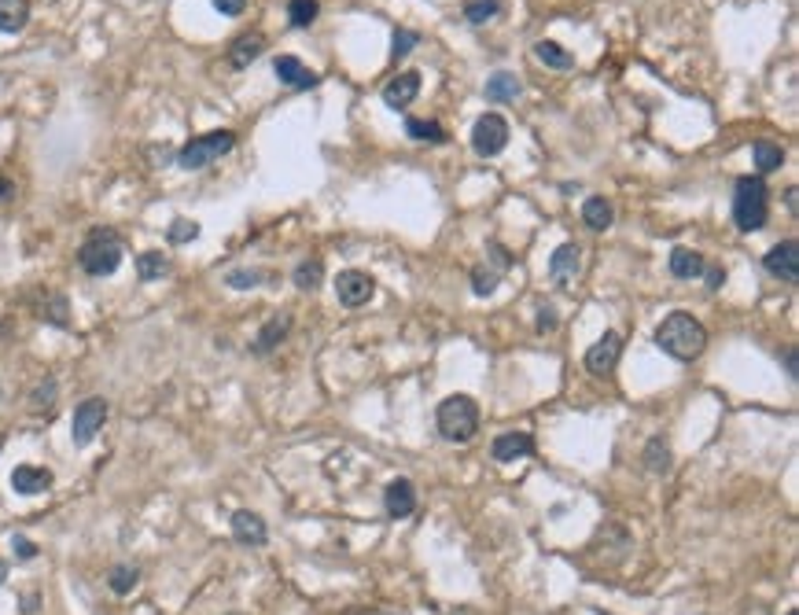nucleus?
Masks as SVG:
<instances>
[{
	"instance_id": "nucleus-1",
	"label": "nucleus",
	"mask_w": 799,
	"mask_h": 615,
	"mask_svg": "<svg viewBox=\"0 0 799 615\" xmlns=\"http://www.w3.org/2000/svg\"><path fill=\"white\" fill-rule=\"evenodd\" d=\"M656 347L678 361H693L708 347V328H703L693 314H667L656 328Z\"/></svg>"
},
{
	"instance_id": "nucleus-2",
	"label": "nucleus",
	"mask_w": 799,
	"mask_h": 615,
	"mask_svg": "<svg viewBox=\"0 0 799 615\" xmlns=\"http://www.w3.org/2000/svg\"><path fill=\"white\" fill-rule=\"evenodd\" d=\"M435 424H439V435L446 442H472L475 432H479V406H475V398H468V394H450V398H442V406L435 413Z\"/></svg>"
},
{
	"instance_id": "nucleus-3",
	"label": "nucleus",
	"mask_w": 799,
	"mask_h": 615,
	"mask_svg": "<svg viewBox=\"0 0 799 615\" xmlns=\"http://www.w3.org/2000/svg\"><path fill=\"white\" fill-rule=\"evenodd\" d=\"M122 251H126V243L114 229H92L78 251V265L88 276H111L122 265Z\"/></svg>"
},
{
	"instance_id": "nucleus-4",
	"label": "nucleus",
	"mask_w": 799,
	"mask_h": 615,
	"mask_svg": "<svg viewBox=\"0 0 799 615\" xmlns=\"http://www.w3.org/2000/svg\"><path fill=\"white\" fill-rule=\"evenodd\" d=\"M770 214V189L762 184V177H741L733 192V222L741 232H755L766 225Z\"/></svg>"
},
{
	"instance_id": "nucleus-5",
	"label": "nucleus",
	"mask_w": 799,
	"mask_h": 615,
	"mask_svg": "<svg viewBox=\"0 0 799 615\" xmlns=\"http://www.w3.org/2000/svg\"><path fill=\"white\" fill-rule=\"evenodd\" d=\"M236 147V133L232 130H214V133H199L177 151V166L184 170H203L210 163H218L222 156Z\"/></svg>"
},
{
	"instance_id": "nucleus-6",
	"label": "nucleus",
	"mask_w": 799,
	"mask_h": 615,
	"mask_svg": "<svg viewBox=\"0 0 799 615\" xmlns=\"http://www.w3.org/2000/svg\"><path fill=\"white\" fill-rule=\"evenodd\" d=\"M505 144H509V122L498 111L479 114L475 126H472V147H475V156L494 159V156H501V151H505Z\"/></svg>"
},
{
	"instance_id": "nucleus-7",
	"label": "nucleus",
	"mask_w": 799,
	"mask_h": 615,
	"mask_svg": "<svg viewBox=\"0 0 799 615\" xmlns=\"http://www.w3.org/2000/svg\"><path fill=\"white\" fill-rule=\"evenodd\" d=\"M107 420V402L104 398H85V402L74 409V420H71V435L78 446H88L92 439L100 435V427Z\"/></svg>"
},
{
	"instance_id": "nucleus-8",
	"label": "nucleus",
	"mask_w": 799,
	"mask_h": 615,
	"mask_svg": "<svg viewBox=\"0 0 799 615\" xmlns=\"http://www.w3.org/2000/svg\"><path fill=\"white\" fill-rule=\"evenodd\" d=\"M376 295V281L361 269H343L340 276H335V299H340L343 306H365L368 299Z\"/></svg>"
},
{
	"instance_id": "nucleus-9",
	"label": "nucleus",
	"mask_w": 799,
	"mask_h": 615,
	"mask_svg": "<svg viewBox=\"0 0 799 615\" xmlns=\"http://www.w3.org/2000/svg\"><path fill=\"white\" fill-rule=\"evenodd\" d=\"M623 358V335L619 332H604L601 340L586 350V368L593 376H611V368Z\"/></svg>"
},
{
	"instance_id": "nucleus-10",
	"label": "nucleus",
	"mask_w": 799,
	"mask_h": 615,
	"mask_svg": "<svg viewBox=\"0 0 799 615\" xmlns=\"http://www.w3.org/2000/svg\"><path fill=\"white\" fill-rule=\"evenodd\" d=\"M273 74L281 78V85H288V88H314L321 81V74H314L299 55H276L273 59Z\"/></svg>"
},
{
	"instance_id": "nucleus-11",
	"label": "nucleus",
	"mask_w": 799,
	"mask_h": 615,
	"mask_svg": "<svg viewBox=\"0 0 799 615\" xmlns=\"http://www.w3.org/2000/svg\"><path fill=\"white\" fill-rule=\"evenodd\" d=\"M416 92H420V74L416 71H402V74H394L383 85V104L391 111H406L416 100Z\"/></svg>"
},
{
	"instance_id": "nucleus-12",
	"label": "nucleus",
	"mask_w": 799,
	"mask_h": 615,
	"mask_svg": "<svg viewBox=\"0 0 799 615\" xmlns=\"http://www.w3.org/2000/svg\"><path fill=\"white\" fill-rule=\"evenodd\" d=\"M762 265L770 269L774 276H781V281H799V243L795 240L778 243V248L766 251Z\"/></svg>"
},
{
	"instance_id": "nucleus-13",
	"label": "nucleus",
	"mask_w": 799,
	"mask_h": 615,
	"mask_svg": "<svg viewBox=\"0 0 799 615\" xmlns=\"http://www.w3.org/2000/svg\"><path fill=\"white\" fill-rule=\"evenodd\" d=\"M383 509L394 519L413 516V509H416V486L409 479H391L387 490H383Z\"/></svg>"
},
{
	"instance_id": "nucleus-14",
	"label": "nucleus",
	"mask_w": 799,
	"mask_h": 615,
	"mask_svg": "<svg viewBox=\"0 0 799 615\" xmlns=\"http://www.w3.org/2000/svg\"><path fill=\"white\" fill-rule=\"evenodd\" d=\"M578 269H582V248H578V243H560V248L552 251V258H549L552 281H557V284H571L575 276H578Z\"/></svg>"
},
{
	"instance_id": "nucleus-15",
	"label": "nucleus",
	"mask_w": 799,
	"mask_h": 615,
	"mask_svg": "<svg viewBox=\"0 0 799 615\" xmlns=\"http://www.w3.org/2000/svg\"><path fill=\"white\" fill-rule=\"evenodd\" d=\"M531 450H534V439L527 432H505V435L494 439V446H490V453H494V460H501V465L531 457Z\"/></svg>"
},
{
	"instance_id": "nucleus-16",
	"label": "nucleus",
	"mask_w": 799,
	"mask_h": 615,
	"mask_svg": "<svg viewBox=\"0 0 799 615\" xmlns=\"http://www.w3.org/2000/svg\"><path fill=\"white\" fill-rule=\"evenodd\" d=\"M232 535L243 542V545H265V519L258 516V512H248V509H240V512H232Z\"/></svg>"
},
{
	"instance_id": "nucleus-17",
	"label": "nucleus",
	"mask_w": 799,
	"mask_h": 615,
	"mask_svg": "<svg viewBox=\"0 0 799 615\" xmlns=\"http://www.w3.org/2000/svg\"><path fill=\"white\" fill-rule=\"evenodd\" d=\"M12 486L19 490V494H45V490L52 486V472L38 468V465H19L12 472Z\"/></svg>"
},
{
	"instance_id": "nucleus-18",
	"label": "nucleus",
	"mask_w": 799,
	"mask_h": 615,
	"mask_svg": "<svg viewBox=\"0 0 799 615\" xmlns=\"http://www.w3.org/2000/svg\"><path fill=\"white\" fill-rule=\"evenodd\" d=\"M262 48H265V38H262V34H243V38H236V41L229 45V63H232L236 71L251 67L255 59L262 55Z\"/></svg>"
},
{
	"instance_id": "nucleus-19",
	"label": "nucleus",
	"mask_w": 799,
	"mask_h": 615,
	"mask_svg": "<svg viewBox=\"0 0 799 615\" xmlns=\"http://www.w3.org/2000/svg\"><path fill=\"white\" fill-rule=\"evenodd\" d=\"M703 269H708V262H703L700 251H689V248H674L670 251V273L678 276V281H696Z\"/></svg>"
},
{
	"instance_id": "nucleus-20",
	"label": "nucleus",
	"mask_w": 799,
	"mask_h": 615,
	"mask_svg": "<svg viewBox=\"0 0 799 615\" xmlns=\"http://www.w3.org/2000/svg\"><path fill=\"white\" fill-rule=\"evenodd\" d=\"M29 22V0H0V34H19Z\"/></svg>"
},
{
	"instance_id": "nucleus-21",
	"label": "nucleus",
	"mask_w": 799,
	"mask_h": 615,
	"mask_svg": "<svg viewBox=\"0 0 799 615\" xmlns=\"http://www.w3.org/2000/svg\"><path fill=\"white\" fill-rule=\"evenodd\" d=\"M288 328H291V317H273V321H265L262 332H258V340H255V354H269V350H276V347L284 343Z\"/></svg>"
},
{
	"instance_id": "nucleus-22",
	"label": "nucleus",
	"mask_w": 799,
	"mask_h": 615,
	"mask_svg": "<svg viewBox=\"0 0 799 615\" xmlns=\"http://www.w3.org/2000/svg\"><path fill=\"white\" fill-rule=\"evenodd\" d=\"M519 78L516 74H509V71H501V74H494L486 81V100L490 104H509V100H516L519 97Z\"/></svg>"
},
{
	"instance_id": "nucleus-23",
	"label": "nucleus",
	"mask_w": 799,
	"mask_h": 615,
	"mask_svg": "<svg viewBox=\"0 0 799 615\" xmlns=\"http://www.w3.org/2000/svg\"><path fill=\"white\" fill-rule=\"evenodd\" d=\"M611 218H616V210H611V203L604 196H590L586 203H582V222H586L590 229L604 232L611 225Z\"/></svg>"
},
{
	"instance_id": "nucleus-24",
	"label": "nucleus",
	"mask_w": 799,
	"mask_h": 615,
	"mask_svg": "<svg viewBox=\"0 0 799 615\" xmlns=\"http://www.w3.org/2000/svg\"><path fill=\"white\" fill-rule=\"evenodd\" d=\"M752 156H755V170H759V177H762V173H774V170L785 166V151H781V144H774V140H755Z\"/></svg>"
},
{
	"instance_id": "nucleus-25",
	"label": "nucleus",
	"mask_w": 799,
	"mask_h": 615,
	"mask_svg": "<svg viewBox=\"0 0 799 615\" xmlns=\"http://www.w3.org/2000/svg\"><path fill=\"white\" fill-rule=\"evenodd\" d=\"M291 281H295L299 291H317L321 281H324V262L321 258H302L291 273Z\"/></svg>"
},
{
	"instance_id": "nucleus-26",
	"label": "nucleus",
	"mask_w": 799,
	"mask_h": 615,
	"mask_svg": "<svg viewBox=\"0 0 799 615\" xmlns=\"http://www.w3.org/2000/svg\"><path fill=\"white\" fill-rule=\"evenodd\" d=\"M534 55L542 59L545 67H552V71H571L575 67V55L568 48H560L557 41H538L534 45Z\"/></svg>"
},
{
	"instance_id": "nucleus-27",
	"label": "nucleus",
	"mask_w": 799,
	"mask_h": 615,
	"mask_svg": "<svg viewBox=\"0 0 799 615\" xmlns=\"http://www.w3.org/2000/svg\"><path fill=\"white\" fill-rule=\"evenodd\" d=\"M170 273V258L163 255V251H144L140 258H137V276L140 281H163V276Z\"/></svg>"
},
{
	"instance_id": "nucleus-28",
	"label": "nucleus",
	"mask_w": 799,
	"mask_h": 615,
	"mask_svg": "<svg viewBox=\"0 0 799 615\" xmlns=\"http://www.w3.org/2000/svg\"><path fill=\"white\" fill-rule=\"evenodd\" d=\"M406 133L413 140H427V144H446L450 140L439 122H427V118H406Z\"/></svg>"
},
{
	"instance_id": "nucleus-29",
	"label": "nucleus",
	"mask_w": 799,
	"mask_h": 615,
	"mask_svg": "<svg viewBox=\"0 0 799 615\" xmlns=\"http://www.w3.org/2000/svg\"><path fill=\"white\" fill-rule=\"evenodd\" d=\"M317 12H321L317 0H288V22H291L295 29L314 26V22H317Z\"/></svg>"
},
{
	"instance_id": "nucleus-30",
	"label": "nucleus",
	"mask_w": 799,
	"mask_h": 615,
	"mask_svg": "<svg viewBox=\"0 0 799 615\" xmlns=\"http://www.w3.org/2000/svg\"><path fill=\"white\" fill-rule=\"evenodd\" d=\"M498 12H501V0H468V4H465V19H468L472 26L490 22Z\"/></svg>"
},
{
	"instance_id": "nucleus-31",
	"label": "nucleus",
	"mask_w": 799,
	"mask_h": 615,
	"mask_svg": "<svg viewBox=\"0 0 799 615\" xmlns=\"http://www.w3.org/2000/svg\"><path fill=\"white\" fill-rule=\"evenodd\" d=\"M644 457H649V460H644V465H649V472H667L670 468V446L660 435L649 446H644Z\"/></svg>"
},
{
	"instance_id": "nucleus-32",
	"label": "nucleus",
	"mask_w": 799,
	"mask_h": 615,
	"mask_svg": "<svg viewBox=\"0 0 799 615\" xmlns=\"http://www.w3.org/2000/svg\"><path fill=\"white\" fill-rule=\"evenodd\" d=\"M41 317H45L48 324H59V328H67V324H71V314H67V299H63V295H48V302L41 306Z\"/></svg>"
},
{
	"instance_id": "nucleus-33",
	"label": "nucleus",
	"mask_w": 799,
	"mask_h": 615,
	"mask_svg": "<svg viewBox=\"0 0 799 615\" xmlns=\"http://www.w3.org/2000/svg\"><path fill=\"white\" fill-rule=\"evenodd\" d=\"M420 45V34L416 29H394V45H391V55L394 59H406L413 48Z\"/></svg>"
},
{
	"instance_id": "nucleus-34",
	"label": "nucleus",
	"mask_w": 799,
	"mask_h": 615,
	"mask_svg": "<svg viewBox=\"0 0 799 615\" xmlns=\"http://www.w3.org/2000/svg\"><path fill=\"white\" fill-rule=\"evenodd\" d=\"M262 276H265V273H258V269H232V273L225 276V284L236 288V291H243V288H258V284H262Z\"/></svg>"
},
{
	"instance_id": "nucleus-35",
	"label": "nucleus",
	"mask_w": 799,
	"mask_h": 615,
	"mask_svg": "<svg viewBox=\"0 0 799 615\" xmlns=\"http://www.w3.org/2000/svg\"><path fill=\"white\" fill-rule=\"evenodd\" d=\"M107 582H111V590H114V594H130V590L137 586V582H140V575H137V568H114Z\"/></svg>"
},
{
	"instance_id": "nucleus-36",
	"label": "nucleus",
	"mask_w": 799,
	"mask_h": 615,
	"mask_svg": "<svg viewBox=\"0 0 799 615\" xmlns=\"http://www.w3.org/2000/svg\"><path fill=\"white\" fill-rule=\"evenodd\" d=\"M52 402H55V380H45L34 394H29V409H34V413L52 409Z\"/></svg>"
},
{
	"instance_id": "nucleus-37",
	"label": "nucleus",
	"mask_w": 799,
	"mask_h": 615,
	"mask_svg": "<svg viewBox=\"0 0 799 615\" xmlns=\"http://www.w3.org/2000/svg\"><path fill=\"white\" fill-rule=\"evenodd\" d=\"M170 243H189V240H196L199 236V225L196 222H189V218H177L173 225H170Z\"/></svg>"
},
{
	"instance_id": "nucleus-38",
	"label": "nucleus",
	"mask_w": 799,
	"mask_h": 615,
	"mask_svg": "<svg viewBox=\"0 0 799 615\" xmlns=\"http://www.w3.org/2000/svg\"><path fill=\"white\" fill-rule=\"evenodd\" d=\"M472 291H475V295H494V291H498V273L475 269V273H472Z\"/></svg>"
},
{
	"instance_id": "nucleus-39",
	"label": "nucleus",
	"mask_w": 799,
	"mask_h": 615,
	"mask_svg": "<svg viewBox=\"0 0 799 615\" xmlns=\"http://www.w3.org/2000/svg\"><path fill=\"white\" fill-rule=\"evenodd\" d=\"M12 545H15V557H19V560H34V557H38V545L29 542V538H22V535H15Z\"/></svg>"
},
{
	"instance_id": "nucleus-40",
	"label": "nucleus",
	"mask_w": 799,
	"mask_h": 615,
	"mask_svg": "<svg viewBox=\"0 0 799 615\" xmlns=\"http://www.w3.org/2000/svg\"><path fill=\"white\" fill-rule=\"evenodd\" d=\"M214 8H218L222 15H243V8H248V0H214Z\"/></svg>"
},
{
	"instance_id": "nucleus-41",
	"label": "nucleus",
	"mask_w": 799,
	"mask_h": 615,
	"mask_svg": "<svg viewBox=\"0 0 799 615\" xmlns=\"http://www.w3.org/2000/svg\"><path fill=\"white\" fill-rule=\"evenodd\" d=\"M722 284H726V269H722V265H711V269H708V288L719 291Z\"/></svg>"
},
{
	"instance_id": "nucleus-42",
	"label": "nucleus",
	"mask_w": 799,
	"mask_h": 615,
	"mask_svg": "<svg viewBox=\"0 0 799 615\" xmlns=\"http://www.w3.org/2000/svg\"><path fill=\"white\" fill-rule=\"evenodd\" d=\"M15 199V184L8 177H0V203H12Z\"/></svg>"
},
{
	"instance_id": "nucleus-43",
	"label": "nucleus",
	"mask_w": 799,
	"mask_h": 615,
	"mask_svg": "<svg viewBox=\"0 0 799 615\" xmlns=\"http://www.w3.org/2000/svg\"><path fill=\"white\" fill-rule=\"evenodd\" d=\"M538 328H542V332H545V328H557V314H552L549 306H545V310L538 314Z\"/></svg>"
},
{
	"instance_id": "nucleus-44",
	"label": "nucleus",
	"mask_w": 799,
	"mask_h": 615,
	"mask_svg": "<svg viewBox=\"0 0 799 615\" xmlns=\"http://www.w3.org/2000/svg\"><path fill=\"white\" fill-rule=\"evenodd\" d=\"M785 365H788V376L795 380V373H799V368H795V350H792V347L785 350Z\"/></svg>"
},
{
	"instance_id": "nucleus-45",
	"label": "nucleus",
	"mask_w": 799,
	"mask_h": 615,
	"mask_svg": "<svg viewBox=\"0 0 799 615\" xmlns=\"http://www.w3.org/2000/svg\"><path fill=\"white\" fill-rule=\"evenodd\" d=\"M22 611H38V597H22Z\"/></svg>"
},
{
	"instance_id": "nucleus-46",
	"label": "nucleus",
	"mask_w": 799,
	"mask_h": 615,
	"mask_svg": "<svg viewBox=\"0 0 799 615\" xmlns=\"http://www.w3.org/2000/svg\"><path fill=\"white\" fill-rule=\"evenodd\" d=\"M4 575H8V564H4V560H0V582H4Z\"/></svg>"
},
{
	"instance_id": "nucleus-47",
	"label": "nucleus",
	"mask_w": 799,
	"mask_h": 615,
	"mask_svg": "<svg viewBox=\"0 0 799 615\" xmlns=\"http://www.w3.org/2000/svg\"><path fill=\"white\" fill-rule=\"evenodd\" d=\"M788 615H795V611H788Z\"/></svg>"
}]
</instances>
